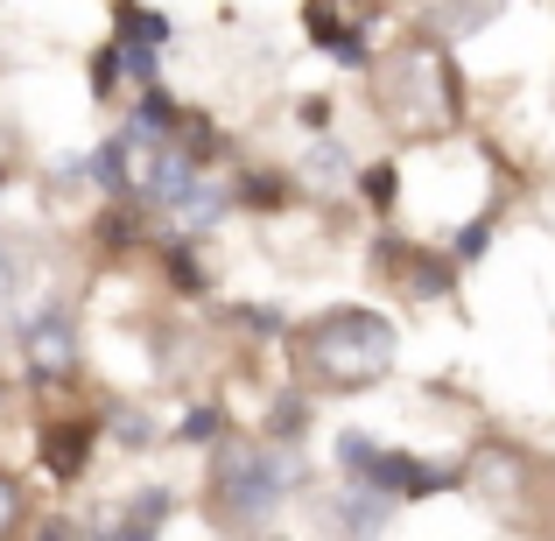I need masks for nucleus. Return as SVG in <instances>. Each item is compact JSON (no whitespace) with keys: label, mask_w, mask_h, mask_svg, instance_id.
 <instances>
[{"label":"nucleus","mask_w":555,"mask_h":541,"mask_svg":"<svg viewBox=\"0 0 555 541\" xmlns=\"http://www.w3.org/2000/svg\"><path fill=\"white\" fill-rule=\"evenodd\" d=\"M302 478L296 450H268V443H225L211 458V492H218V514L232 528H260V520L282 506V492Z\"/></svg>","instance_id":"f03ea898"},{"label":"nucleus","mask_w":555,"mask_h":541,"mask_svg":"<svg viewBox=\"0 0 555 541\" xmlns=\"http://www.w3.org/2000/svg\"><path fill=\"white\" fill-rule=\"evenodd\" d=\"M8 296H14V274H8V260H0V317H8Z\"/></svg>","instance_id":"0eeeda50"},{"label":"nucleus","mask_w":555,"mask_h":541,"mask_svg":"<svg viewBox=\"0 0 555 541\" xmlns=\"http://www.w3.org/2000/svg\"><path fill=\"white\" fill-rule=\"evenodd\" d=\"M274 429H302V401H282V408H274Z\"/></svg>","instance_id":"423d86ee"},{"label":"nucleus","mask_w":555,"mask_h":541,"mask_svg":"<svg viewBox=\"0 0 555 541\" xmlns=\"http://www.w3.org/2000/svg\"><path fill=\"white\" fill-rule=\"evenodd\" d=\"M22 359H28V373H36V379H64L70 365H78V331H70V317L64 310L36 317L28 338H22Z\"/></svg>","instance_id":"7ed1b4c3"},{"label":"nucleus","mask_w":555,"mask_h":541,"mask_svg":"<svg viewBox=\"0 0 555 541\" xmlns=\"http://www.w3.org/2000/svg\"><path fill=\"white\" fill-rule=\"evenodd\" d=\"M302 352L331 387H373L393 373V324L379 310H331L310 324Z\"/></svg>","instance_id":"f257e3e1"},{"label":"nucleus","mask_w":555,"mask_h":541,"mask_svg":"<svg viewBox=\"0 0 555 541\" xmlns=\"http://www.w3.org/2000/svg\"><path fill=\"white\" fill-rule=\"evenodd\" d=\"M163 514H169V492H141V500H134V520H127V534H149Z\"/></svg>","instance_id":"20e7f679"},{"label":"nucleus","mask_w":555,"mask_h":541,"mask_svg":"<svg viewBox=\"0 0 555 541\" xmlns=\"http://www.w3.org/2000/svg\"><path fill=\"white\" fill-rule=\"evenodd\" d=\"M14 514H22V492H14V478L0 472V534L14 528Z\"/></svg>","instance_id":"39448f33"}]
</instances>
